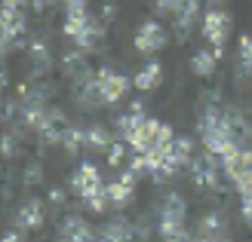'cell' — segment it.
<instances>
[{"label":"cell","instance_id":"6da1fadb","mask_svg":"<svg viewBox=\"0 0 252 242\" xmlns=\"http://www.w3.org/2000/svg\"><path fill=\"white\" fill-rule=\"evenodd\" d=\"M129 141V147L135 150V154H142V157H148L151 150H157V147H169L172 141H175V132L169 129L166 123H160V120H142L135 126V132L126 138Z\"/></svg>","mask_w":252,"mask_h":242},{"label":"cell","instance_id":"7a4b0ae2","mask_svg":"<svg viewBox=\"0 0 252 242\" xmlns=\"http://www.w3.org/2000/svg\"><path fill=\"white\" fill-rule=\"evenodd\" d=\"M185 215H188V206L179 193H166L160 199V212H157V230L166 236H175L185 230Z\"/></svg>","mask_w":252,"mask_h":242},{"label":"cell","instance_id":"3957f363","mask_svg":"<svg viewBox=\"0 0 252 242\" xmlns=\"http://www.w3.org/2000/svg\"><path fill=\"white\" fill-rule=\"evenodd\" d=\"M95 83H98V89H102L105 105H117V101L129 92V80H126L120 71H114V68H98L95 71Z\"/></svg>","mask_w":252,"mask_h":242},{"label":"cell","instance_id":"277c9868","mask_svg":"<svg viewBox=\"0 0 252 242\" xmlns=\"http://www.w3.org/2000/svg\"><path fill=\"white\" fill-rule=\"evenodd\" d=\"M71 187H74V193H77L80 199H90V196H95V193H102L108 184H102V172H98V165L83 162L80 169L74 172Z\"/></svg>","mask_w":252,"mask_h":242},{"label":"cell","instance_id":"5b68a950","mask_svg":"<svg viewBox=\"0 0 252 242\" xmlns=\"http://www.w3.org/2000/svg\"><path fill=\"white\" fill-rule=\"evenodd\" d=\"M228 34H231V16L224 9H209L203 16V37L209 40V46L221 49Z\"/></svg>","mask_w":252,"mask_h":242},{"label":"cell","instance_id":"8992f818","mask_svg":"<svg viewBox=\"0 0 252 242\" xmlns=\"http://www.w3.org/2000/svg\"><path fill=\"white\" fill-rule=\"evenodd\" d=\"M221 172L228 175V181H234L237 187H240L246 178H252V150L237 147L234 154H228L221 160Z\"/></svg>","mask_w":252,"mask_h":242},{"label":"cell","instance_id":"52a82bcc","mask_svg":"<svg viewBox=\"0 0 252 242\" xmlns=\"http://www.w3.org/2000/svg\"><path fill=\"white\" fill-rule=\"evenodd\" d=\"M191 181L197 187H203V190H219V165H216V157L212 154H203V157H194L191 162Z\"/></svg>","mask_w":252,"mask_h":242},{"label":"cell","instance_id":"ba28073f","mask_svg":"<svg viewBox=\"0 0 252 242\" xmlns=\"http://www.w3.org/2000/svg\"><path fill=\"white\" fill-rule=\"evenodd\" d=\"M166 40H169V34L160 22H142V28L135 34V49L138 53H157V49L166 46Z\"/></svg>","mask_w":252,"mask_h":242},{"label":"cell","instance_id":"9c48e42d","mask_svg":"<svg viewBox=\"0 0 252 242\" xmlns=\"http://www.w3.org/2000/svg\"><path fill=\"white\" fill-rule=\"evenodd\" d=\"M135 181H138V175L132 169H126L117 181H111L108 184V196H111V206H126V202H132V193H135Z\"/></svg>","mask_w":252,"mask_h":242},{"label":"cell","instance_id":"30bf717a","mask_svg":"<svg viewBox=\"0 0 252 242\" xmlns=\"http://www.w3.org/2000/svg\"><path fill=\"white\" fill-rule=\"evenodd\" d=\"M59 236L62 242H95L90 224H86L83 218H77V215H68V218H62L59 224Z\"/></svg>","mask_w":252,"mask_h":242},{"label":"cell","instance_id":"8fae6325","mask_svg":"<svg viewBox=\"0 0 252 242\" xmlns=\"http://www.w3.org/2000/svg\"><path fill=\"white\" fill-rule=\"evenodd\" d=\"M43 202L31 196V199H25L22 206H19V215H16V227L19 230H37V227H43Z\"/></svg>","mask_w":252,"mask_h":242},{"label":"cell","instance_id":"7c38bea8","mask_svg":"<svg viewBox=\"0 0 252 242\" xmlns=\"http://www.w3.org/2000/svg\"><path fill=\"white\" fill-rule=\"evenodd\" d=\"M93 25L90 19V9L86 6H74V3H65V34L71 40H77V37Z\"/></svg>","mask_w":252,"mask_h":242},{"label":"cell","instance_id":"4fadbf2b","mask_svg":"<svg viewBox=\"0 0 252 242\" xmlns=\"http://www.w3.org/2000/svg\"><path fill=\"white\" fill-rule=\"evenodd\" d=\"M132 233H135V227L126 218H114L98 230L95 242H132Z\"/></svg>","mask_w":252,"mask_h":242},{"label":"cell","instance_id":"5bb4252c","mask_svg":"<svg viewBox=\"0 0 252 242\" xmlns=\"http://www.w3.org/2000/svg\"><path fill=\"white\" fill-rule=\"evenodd\" d=\"M22 34H25V12L3 6V46L9 49L16 40H22Z\"/></svg>","mask_w":252,"mask_h":242},{"label":"cell","instance_id":"9a60e30c","mask_svg":"<svg viewBox=\"0 0 252 242\" xmlns=\"http://www.w3.org/2000/svg\"><path fill=\"white\" fill-rule=\"evenodd\" d=\"M224 230H228L224 215L221 212H209V215H203V221H200L197 236H203V239H224Z\"/></svg>","mask_w":252,"mask_h":242},{"label":"cell","instance_id":"2e32d148","mask_svg":"<svg viewBox=\"0 0 252 242\" xmlns=\"http://www.w3.org/2000/svg\"><path fill=\"white\" fill-rule=\"evenodd\" d=\"M163 80V68H160V61H151V65H145L142 71L135 74V80L132 86L138 89V92H151V89H157Z\"/></svg>","mask_w":252,"mask_h":242},{"label":"cell","instance_id":"e0dca14e","mask_svg":"<svg viewBox=\"0 0 252 242\" xmlns=\"http://www.w3.org/2000/svg\"><path fill=\"white\" fill-rule=\"evenodd\" d=\"M219 58H221V49H200V53H194V58H191V71L200 74V77H206V74L216 71Z\"/></svg>","mask_w":252,"mask_h":242},{"label":"cell","instance_id":"ac0fdd59","mask_svg":"<svg viewBox=\"0 0 252 242\" xmlns=\"http://www.w3.org/2000/svg\"><path fill=\"white\" fill-rule=\"evenodd\" d=\"M31 58H34V77H40V74L49 71V49H46V40H31Z\"/></svg>","mask_w":252,"mask_h":242},{"label":"cell","instance_id":"d6986e66","mask_svg":"<svg viewBox=\"0 0 252 242\" xmlns=\"http://www.w3.org/2000/svg\"><path fill=\"white\" fill-rule=\"evenodd\" d=\"M62 147L68 150V157L77 154L80 147H86V129H80V126H68L65 138H62Z\"/></svg>","mask_w":252,"mask_h":242},{"label":"cell","instance_id":"ffe728a7","mask_svg":"<svg viewBox=\"0 0 252 242\" xmlns=\"http://www.w3.org/2000/svg\"><path fill=\"white\" fill-rule=\"evenodd\" d=\"M111 144V135H108V129H102V126H93V129H86V147L90 150H108Z\"/></svg>","mask_w":252,"mask_h":242},{"label":"cell","instance_id":"44dd1931","mask_svg":"<svg viewBox=\"0 0 252 242\" xmlns=\"http://www.w3.org/2000/svg\"><path fill=\"white\" fill-rule=\"evenodd\" d=\"M169 154L179 160L182 165H188L194 160V141H191V138H175V141L169 144Z\"/></svg>","mask_w":252,"mask_h":242},{"label":"cell","instance_id":"7402d4cb","mask_svg":"<svg viewBox=\"0 0 252 242\" xmlns=\"http://www.w3.org/2000/svg\"><path fill=\"white\" fill-rule=\"evenodd\" d=\"M237 68H243V74L252 71V37H240V55H237Z\"/></svg>","mask_w":252,"mask_h":242},{"label":"cell","instance_id":"603a6c76","mask_svg":"<svg viewBox=\"0 0 252 242\" xmlns=\"http://www.w3.org/2000/svg\"><path fill=\"white\" fill-rule=\"evenodd\" d=\"M86 202V209H93L95 215H102L108 206H111V196H108V187L102 190V193H95V196H90V199H83Z\"/></svg>","mask_w":252,"mask_h":242},{"label":"cell","instance_id":"cb8c5ba5","mask_svg":"<svg viewBox=\"0 0 252 242\" xmlns=\"http://www.w3.org/2000/svg\"><path fill=\"white\" fill-rule=\"evenodd\" d=\"M22 184L25 187H40L43 184V169H40V165H28L25 175H22Z\"/></svg>","mask_w":252,"mask_h":242},{"label":"cell","instance_id":"d4e9b609","mask_svg":"<svg viewBox=\"0 0 252 242\" xmlns=\"http://www.w3.org/2000/svg\"><path fill=\"white\" fill-rule=\"evenodd\" d=\"M185 6V0H157V12L160 16H179Z\"/></svg>","mask_w":252,"mask_h":242},{"label":"cell","instance_id":"484cf974","mask_svg":"<svg viewBox=\"0 0 252 242\" xmlns=\"http://www.w3.org/2000/svg\"><path fill=\"white\" fill-rule=\"evenodd\" d=\"M123 157H126V144L114 141V144L108 147V165H120V162H123Z\"/></svg>","mask_w":252,"mask_h":242},{"label":"cell","instance_id":"4316f807","mask_svg":"<svg viewBox=\"0 0 252 242\" xmlns=\"http://www.w3.org/2000/svg\"><path fill=\"white\" fill-rule=\"evenodd\" d=\"M49 202H53V206H65V190L53 187V190H49Z\"/></svg>","mask_w":252,"mask_h":242},{"label":"cell","instance_id":"83f0119b","mask_svg":"<svg viewBox=\"0 0 252 242\" xmlns=\"http://www.w3.org/2000/svg\"><path fill=\"white\" fill-rule=\"evenodd\" d=\"M22 233H25V230H9V233L3 236V242H22Z\"/></svg>","mask_w":252,"mask_h":242},{"label":"cell","instance_id":"f1b7e54d","mask_svg":"<svg viewBox=\"0 0 252 242\" xmlns=\"http://www.w3.org/2000/svg\"><path fill=\"white\" fill-rule=\"evenodd\" d=\"M3 6H9V9H22L25 0H3Z\"/></svg>","mask_w":252,"mask_h":242},{"label":"cell","instance_id":"f546056e","mask_svg":"<svg viewBox=\"0 0 252 242\" xmlns=\"http://www.w3.org/2000/svg\"><path fill=\"white\" fill-rule=\"evenodd\" d=\"M65 3H74V6H86V0H65Z\"/></svg>","mask_w":252,"mask_h":242}]
</instances>
